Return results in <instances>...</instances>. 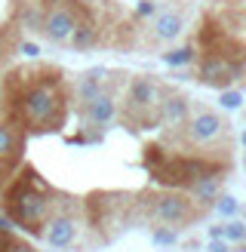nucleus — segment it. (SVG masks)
Returning a JSON list of instances; mask_svg holds the SVG:
<instances>
[{"label": "nucleus", "instance_id": "10", "mask_svg": "<svg viewBox=\"0 0 246 252\" xmlns=\"http://www.w3.org/2000/svg\"><path fill=\"white\" fill-rule=\"evenodd\" d=\"M74 93L83 98V105L90 102V98H95L98 93H102V71H86L77 80V86H74Z\"/></svg>", "mask_w": 246, "mask_h": 252}, {"label": "nucleus", "instance_id": "7", "mask_svg": "<svg viewBox=\"0 0 246 252\" xmlns=\"http://www.w3.org/2000/svg\"><path fill=\"white\" fill-rule=\"evenodd\" d=\"M86 114H90V123H92V126L111 123V120H114V114H117L114 95H111V93H98L95 98H90V102H86Z\"/></svg>", "mask_w": 246, "mask_h": 252}, {"label": "nucleus", "instance_id": "3", "mask_svg": "<svg viewBox=\"0 0 246 252\" xmlns=\"http://www.w3.org/2000/svg\"><path fill=\"white\" fill-rule=\"evenodd\" d=\"M237 74H240V68L234 65V62L221 59V56H206L197 77H200V83H206V86H218V90H225Z\"/></svg>", "mask_w": 246, "mask_h": 252}, {"label": "nucleus", "instance_id": "21", "mask_svg": "<svg viewBox=\"0 0 246 252\" xmlns=\"http://www.w3.org/2000/svg\"><path fill=\"white\" fill-rule=\"evenodd\" d=\"M243 145H246V132H243Z\"/></svg>", "mask_w": 246, "mask_h": 252}, {"label": "nucleus", "instance_id": "1", "mask_svg": "<svg viewBox=\"0 0 246 252\" xmlns=\"http://www.w3.org/2000/svg\"><path fill=\"white\" fill-rule=\"evenodd\" d=\"M0 203L9 221L28 228L31 234H43L46 219L53 216V200H49V185L34 169L19 172L0 194Z\"/></svg>", "mask_w": 246, "mask_h": 252}, {"label": "nucleus", "instance_id": "4", "mask_svg": "<svg viewBox=\"0 0 246 252\" xmlns=\"http://www.w3.org/2000/svg\"><path fill=\"white\" fill-rule=\"evenodd\" d=\"M188 123V135L194 138V142H213V138H218L221 132H225V120H221L215 111H197V114Z\"/></svg>", "mask_w": 246, "mask_h": 252}, {"label": "nucleus", "instance_id": "6", "mask_svg": "<svg viewBox=\"0 0 246 252\" xmlns=\"http://www.w3.org/2000/svg\"><path fill=\"white\" fill-rule=\"evenodd\" d=\"M49 228H43V240L53 246V249H68L74 243V234H77V224H74L71 216H49L46 219Z\"/></svg>", "mask_w": 246, "mask_h": 252}, {"label": "nucleus", "instance_id": "19", "mask_svg": "<svg viewBox=\"0 0 246 252\" xmlns=\"http://www.w3.org/2000/svg\"><path fill=\"white\" fill-rule=\"evenodd\" d=\"M22 53H25V56H31V59H34L37 53H40V49H37V43H25V46H22Z\"/></svg>", "mask_w": 246, "mask_h": 252}, {"label": "nucleus", "instance_id": "11", "mask_svg": "<svg viewBox=\"0 0 246 252\" xmlns=\"http://www.w3.org/2000/svg\"><path fill=\"white\" fill-rule=\"evenodd\" d=\"M179 31H182V16H176V12L160 16V22H157V37L160 40H172V37H179Z\"/></svg>", "mask_w": 246, "mask_h": 252}, {"label": "nucleus", "instance_id": "18", "mask_svg": "<svg viewBox=\"0 0 246 252\" xmlns=\"http://www.w3.org/2000/svg\"><path fill=\"white\" fill-rule=\"evenodd\" d=\"M154 3H139V16H154Z\"/></svg>", "mask_w": 246, "mask_h": 252}, {"label": "nucleus", "instance_id": "15", "mask_svg": "<svg viewBox=\"0 0 246 252\" xmlns=\"http://www.w3.org/2000/svg\"><path fill=\"white\" fill-rule=\"evenodd\" d=\"M215 206H218L221 216H234V212H237V200H234V197H221Z\"/></svg>", "mask_w": 246, "mask_h": 252}, {"label": "nucleus", "instance_id": "14", "mask_svg": "<svg viewBox=\"0 0 246 252\" xmlns=\"http://www.w3.org/2000/svg\"><path fill=\"white\" fill-rule=\"evenodd\" d=\"M240 102H243V95H240V93H221V108L234 111V108H240Z\"/></svg>", "mask_w": 246, "mask_h": 252}, {"label": "nucleus", "instance_id": "13", "mask_svg": "<svg viewBox=\"0 0 246 252\" xmlns=\"http://www.w3.org/2000/svg\"><path fill=\"white\" fill-rule=\"evenodd\" d=\"M221 237H228V240H246V224L240 221H231L221 228Z\"/></svg>", "mask_w": 246, "mask_h": 252}, {"label": "nucleus", "instance_id": "12", "mask_svg": "<svg viewBox=\"0 0 246 252\" xmlns=\"http://www.w3.org/2000/svg\"><path fill=\"white\" fill-rule=\"evenodd\" d=\"M166 65H188V62L194 59V49L191 46H184V49H176V53H166Z\"/></svg>", "mask_w": 246, "mask_h": 252}, {"label": "nucleus", "instance_id": "5", "mask_svg": "<svg viewBox=\"0 0 246 252\" xmlns=\"http://www.w3.org/2000/svg\"><path fill=\"white\" fill-rule=\"evenodd\" d=\"M40 31L49 37V40H56V43H65L71 31H74V12L68 6H53L49 9V16L40 22Z\"/></svg>", "mask_w": 246, "mask_h": 252}, {"label": "nucleus", "instance_id": "17", "mask_svg": "<svg viewBox=\"0 0 246 252\" xmlns=\"http://www.w3.org/2000/svg\"><path fill=\"white\" fill-rule=\"evenodd\" d=\"M209 252H231L225 240H213V246H209Z\"/></svg>", "mask_w": 246, "mask_h": 252}, {"label": "nucleus", "instance_id": "2", "mask_svg": "<svg viewBox=\"0 0 246 252\" xmlns=\"http://www.w3.org/2000/svg\"><path fill=\"white\" fill-rule=\"evenodd\" d=\"M154 216L166 224H179V221H191L194 209H191V200L182 194H157L154 197Z\"/></svg>", "mask_w": 246, "mask_h": 252}, {"label": "nucleus", "instance_id": "20", "mask_svg": "<svg viewBox=\"0 0 246 252\" xmlns=\"http://www.w3.org/2000/svg\"><path fill=\"white\" fill-rule=\"evenodd\" d=\"M46 3H68V0H46Z\"/></svg>", "mask_w": 246, "mask_h": 252}, {"label": "nucleus", "instance_id": "9", "mask_svg": "<svg viewBox=\"0 0 246 252\" xmlns=\"http://www.w3.org/2000/svg\"><path fill=\"white\" fill-rule=\"evenodd\" d=\"M221 179H225V175H213V179H200V182H194V185H191L194 200H200V206L215 203V200H218V191H221Z\"/></svg>", "mask_w": 246, "mask_h": 252}, {"label": "nucleus", "instance_id": "8", "mask_svg": "<svg viewBox=\"0 0 246 252\" xmlns=\"http://www.w3.org/2000/svg\"><path fill=\"white\" fill-rule=\"evenodd\" d=\"M184 120H188V98H184V95H166V98H160V123L179 126Z\"/></svg>", "mask_w": 246, "mask_h": 252}, {"label": "nucleus", "instance_id": "16", "mask_svg": "<svg viewBox=\"0 0 246 252\" xmlns=\"http://www.w3.org/2000/svg\"><path fill=\"white\" fill-rule=\"evenodd\" d=\"M154 240H157L160 246H166V243L176 240V234H172V231H157V234H154Z\"/></svg>", "mask_w": 246, "mask_h": 252}]
</instances>
